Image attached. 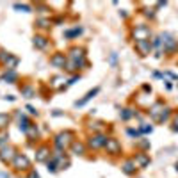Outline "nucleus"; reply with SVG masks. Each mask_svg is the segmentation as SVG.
<instances>
[{
	"instance_id": "1",
	"label": "nucleus",
	"mask_w": 178,
	"mask_h": 178,
	"mask_svg": "<svg viewBox=\"0 0 178 178\" xmlns=\"http://www.w3.org/2000/svg\"><path fill=\"white\" fill-rule=\"evenodd\" d=\"M71 134L70 132H64V134H59V135H57V139H55V143H57V146H59V148H66L68 144H70V143H71Z\"/></svg>"
},
{
	"instance_id": "2",
	"label": "nucleus",
	"mask_w": 178,
	"mask_h": 178,
	"mask_svg": "<svg viewBox=\"0 0 178 178\" xmlns=\"http://www.w3.org/2000/svg\"><path fill=\"white\" fill-rule=\"evenodd\" d=\"M13 166L16 167V169H27L29 167V159L25 155H16L14 160H13Z\"/></svg>"
},
{
	"instance_id": "3",
	"label": "nucleus",
	"mask_w": 178,
	"mask_h": 178,
	"mask_svg": "<svg viewBox=\"0 0 178 178\" xmlns=\"http://www.w3.org/2000/svg\"><path fill=\"white\" fill-rule=\"evenodd\" d=\"M103 144H107V137H103V135H95L91 139V148H100Z\"/></svg>"
},
{
	"instance_id": "4",
	"label": "nucleus",
	"mask_w": 178,
	"mask_h": 178,
	"mask_svg": "<svg viewBox=\"0 0 178 178\" xmlns=\"http://www.w3.org/2000/svg\"><path fill=\"white\" fill-rule=\"evenodd\" d=\"M107 150L111 151V153H118V151H119V148H121V146H119V143H118L116 139H107Z\"/></svg>"
},
{
	"instance_id": "5",
	"label": "nucleus",
	"mask_w": 178,
	"mask_h": 178,
	"mask_svg": "<svg viewBox=\"0 0 178 178\" xmlns=\"http://www.w3.org/2000/svg\"><path fill=\"white\" fill-rule=\"evenodd\" d=\"M135 46L141 50V54H143V55H146V54L150 52V48H151V46H150V41H148V39H146V41H137V43H135Z\"/></svg>"
},
{
	"instance_id": "6",
	"label": "nucleus",
	"mask_w": 178,
	"mask_h": 178,
	"mask_svg": "<svg viewBox=\"0 0 178 178\" xmlns=\"http://www.w3.org/2000/svg\"><path fill=\"white\" fill-rule=\"evenodd\" d=\"M123 171L127 173V175H132V173L135 171V167H134V164H132V162H127V164L123 166Z\"/></svg>"
},
{
	"instance_id": "7",
	"label": "nucleus",
	"mask_w": 178,
	"mask_h": 178,
	"mask_svg": "<svg viewBox=\"0 0 178 178\" xmlns=\"http://www.w3.org/2000/svg\"><path fill=\"white\" fill-rule=\"evenodd\" d=\"M52 64H55V66H61V64H64V55H55L54 59H52Z\"/></svg>"
},
{
	"instance_id": "8",
	"label": "nucleus",
	"mask_w": 178,
	"mask_h": 178,
	"mask_svg": "<svg viewBox=\"0 0 178 178\" xmlns=\"http://www.w3.org/2000/svg\"><path fill=\"white\" fill-rule=\"evenodd\" d=\"M34 45H38L39 48H43L45 45H46V39L41 38V36H38V38H34Z\"/></svg>"
},
{
	"instance_id": "9",
	"label": "nucleus",
	"mask_w": 178,
	"mask_h": 178,
	"mask_svg": "<svg viewBox=\"0 0 178 178\" xmlns=\"http://www.w3.org/2000/svg\"><path fill=\"white\" fill-rule=\"evenodd\" d=\"M46 155H48V150H46V148H41V150L38 151V160H45Z\"/></svg>"
},
{
	"instance_id": "10",
	"label": "nucleus",
	"mask_w": 178,
	"mask_h": 178,
	"mask_svg": "<svg viewBox=\"0 0 178 178\" xmlns=\"http://www.w3.org/2000/svg\"><path fill=\"white\" fill-rule=\"evenodd\" d=\"M96 93H98V89H95V91H91V93H89V95H87V96H86V98H84V100H80V102H78L77 105H82V103H86V102H87V100H89V98H93V96H95V95H96Z\"/></svg>"
},
{
	"instance_id": "11",
	"label": "nucleus",
	"mask_w": 178,
	"mask_h": 178,
	"mask_svg": "<svg viewBox=\"0 0 178 178\" xmlns=\"http://www.w3.org/2000/svg\"><path fill=\"white\" fill-rule=\"evenodd\" d=\"M137 162H139L141 166H146L150 160H148V157H146V155H139V157H137Z\"/></svg>"
},
{
	"instance_id": "12",
	"label": "nucleus",
	"mask_w": 178,
	"mask_h": 178,
	"mask_svg": "<svg viewBox=\"0 0 178 178\" xmlns=\"http://www.w3.org/2000/svg\"><path fill=\"white\" fill-rule=\"evenodd\" d=\"M7 121H9V118H7L6 114H0V128H2V127H6Z\"/></svg>"
},
{
	"instance_id": "13",
	"label": "nucleus",
	"mask_w": 178,
	"mask_h": 178,
	"mask_svg": "<svg viewBox=\"0 0 178 178\" xmlns=\"http://www.w3.org/2000/svg\"><path fill=\"white\" fill-rule=\"evenodd\" d=\"M73 150L77 151L78 155H80V153L84 151V146H82V144H77V143H75V144H73Z\"/></svg>"
},
{
	"instance_id": "14",
	"label": "nucleus",
	"mask_w": 178,
	"mask_h": 178,
	"mask_svg": "<svg viewBox=\"0 0 178 178\" xmlns=\"http://www.w3.org/2000/svg\"><path fill=\"white\" fill-rule=\"evenodd\" d=\"M48 169H50V171H55V164H54V162H52V164H48Z\"/></svg>"
},
{
	"instance_id": "15",
	"label": "nucleus",
	"mask_w": 178,
	"mask_h": 178,
	"mask_svg": "<svg viewBox=\"0 0 178 178\" xmlns=\"http://www.w3.org/2000/svg\"><path fill=\"white\" fill-rule=\"evenodd\" d=\"M176 123H178V116H176Z\"/></svg>"
}]
</instances>
